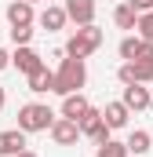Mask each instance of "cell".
<instances>
[{"label":"cell","mask_w":153,"mask_h":157,"mask_svg":"<svg viewBox=\"0 0 153 157\" xmlns=\"http://www.w3.org/2000/svg\"><path fill=\"white\" fill-rule=\"evenodd\" d=\"M51 124H55V113L44 106V102H26L22 110H18V128L29 135V132H51Z\"/></svg>","instance_id":"3957f363"},{"label":"cell","mask_w":153,"mask_h":157,"mask_svg":"<svg viewBox=\"0 0 153 157\" xmlns=\"http://www.w3.org/2000/svg\"><path fill=\"white\" fill-rule=\"evenodd\" d=\"M7 22L11 26H29L33 22V4L29 0H11L7 4Z\"/></svg>","instance_id":"4fadbf2b"},{"label":"cell","mask_w":153,"mask_h":157,"mask_svg":"<svg viewBox=\"0 0 153 157\" xmlns=\"http://www.w3.org/2000/svg\"><path fill=\"white\" fill-rule=\"evenodd\" d=\"M128 113H131V110L124 106V99H120V102H106V110H102V117H106L110 128H124V124H128Z\"/></svg>","instance_id":"5bb4252c"},{"label":"cell","mask_w":153,"mask_h":157,"mask_svg":"<svg viewBox=\"0 0 153 157\" xmlns=\"http://www.w3.org/2000/svg\"><path fill=\"white\" fill-rule=\"evenodd\" d=\"M66 22H69V15H66V7H58V4H47V7L40 11V29H47V33H58Z\"/></svg>","instance_id":"9c48e42d"},{"label":"cell","mask_w":153,"mask_h":157,"mask_svg":"<svg viewBox=\"0 0 153 157\" xmlns=\"http://www.w3.org/2000/svg\"><path fill=\"white\" fill-rule=\"evenodd\" d=\"M150 146H153V135L146 128H139V132L128 135V150H131V154H150Z\"/></svg>","instance_id":"e0dca14e"},{"label":"cell","mask_w":153,"mask_h":157,"mask_svg":"<svg viewBox=\"0 0 153 157\" xmlns=\"http://www.w3.org/2000/svg\"><path fill=\"white\" fill-rule=\"evenodd\" d=\"M131 150H128V143H117V139H110V143H102L99 150H95V157H128Z\"/></svg>","instance_id":"ac0fdd59"},{"label":"cell","mask_w":153,"mask_h":157,"mask_svg":"<svg viewBox=\"0 0 153 157\" xmlns=\"http://www.w3.org/2000/svg\"><path fill=\"white\" fill-rule=\"evenodd\" d=\"M150 88H142V84H124V106L128 110H150Z\"/></svg>","instance_id":"8fae6325"},{"label":"cell","mask_w":153,"mask_h":157,"mask_svg":"<svg viewBox=\"0 0 153 157\" xmlns=\"http://www.w3.org/2000/svg\"><path fill=\"white\" fill-rule=\"evenodd\" d=\"M135 29H139V37H142V40H150V44H153V11H142V15H139V26H135Z\"/></svg>","instance_id":"d6986e66"},{"label":"cell","mask_w":153,"mask_h":157,"mask_svg":"<svg viewBox=\"0 0 153 157\" xmlns=\"http://www.w3.org/2000/svg\"><path fill=\"white\" fill-rule=\"evenodd\" d=\"M7 66H11V55H7V51L0 48V70H7Z\"/></svg>","instance_id":"7402d4cb"},{"label":"cell","mask_w":153,"mask_h":157,"mask_svg":"<svg viewBox=\"0 0 153 157\" xmlns=\"http://www.w3.org/2000/svg\"><path fill=\"white\" fill-rule=\"evenodd\" d=\"M102 48V29L91 22V26H80L73 37L66 40V55L69 59H88L91 51H99Z\"/></svg>","instance_id":"7a4b0ae2"},{"label":"cell","mask_w":153,"mask_h":157,"mask_svg":"<svg viewBox=\"0 0 153 157\" xmlns=\"http://www.w3.org/2000/svg\"><path fill=\"white\" fill-rule=\"evenodd\" d=\"M29 4H44V0H29Z\"/></svg>","instance_id":"d4e9b609"},{"label":"cell","mask_w":153,"mask_h":157,"mask_svg":"<svg viewBox=\"0 0 153 157\" xmlns=\"http://www.w3.org/2000/svg\"><path fill=\"white\" fill-rule=\"evenodd\" d=\"M113 22L120 26V29H135V26H139V11H135L128 0H124V4H120V7L113 11Z\"/></svg>","instance_id":"9a60e30c"},{"label":"cell","mask_w":153,"mask_h":157,"mask_svg":"<svg viewBox=\"0 0 153 157\" xmlns=\"http://www.w3.org/2000/svg\"><path fill=\"white\" fill-rule=\"evenodd\" d=\"M88 110H91V102H88L80 91H73V95H66V99H62V117L76 121V124H80V117H84Z\"/></svg>","instance_id":"7c38bea8"},{"label":"cell","mask_w":153,"mask_h":157,"mask_svg":"<svg viewBox=\"0 0 153 157\" xmlns=\"http://www.w3.org/2000/svg\"><path fill=\"white\" fill-rule=\"evenodd\" d=\"M66 15L76 26H91L95 22V0H66Z\"/></svg>","instance_id":"ba28073f"},{"label":"cell","mask_w":153,"mask_h":157,"mask_svg":"<svg viewBox=\"0 0 153 157\" xmlns=\"http://www.w3.org/2000/svg\"><path fill=\"white\" fill-rule=\"evenodd\" d=\"M11 66L18 70V73H26V77H33L37 70H44V59H40L33 48H15V55H11Z\"/></svg>","instance_id":"8992f818"},{"label":"cell","mask_w":153,"mask_h":157,"mask_svg":"<svg viewBox=\"0 0 153 157\" xmlns=\"http://www.w3.org/2000/svg\"><path fill=\"white\" fill-rule=\"evenodd\" d=\"M4 102H7V95H4V88H0V110H4Z\"/></svg>","instance_id":"cb8c5ba5"},{"label":"cell","mask_w":153,"mask_h":157,"mask_svg":"<svg viewBox=\"0 0 153 157\" xmlns=\"http://www.w3.org/2000/svg\"><path fill=\"white\" fill-rule=\"evenodd\" d=\"M15 157H37V154H33V150H22V154H15Z\"/></svg>","instance_id":"603a6c76"},{"label":"cell","mask_w":153,"mask_h":157,"mask_svg":"<svg viewBox=\"0 0 153 157\" xmlns=\"http://www.w3.org/2000/svg\"><path fill=\"white\" fill-rule=\"evenodd\" d=\"M26 150V132L22 128H11V132H0V157H15Z\"/></svg>","instance_id":"30bf717a"},{"label":"cell","mask_w":153,"mask_h":157,"mask_svg":"<svg viewBox=\"0 0 153 157\" xmlns=\"http://www.w3.org/2000/svg\"><path fill=\"white\" fill-rule=\"evenodd\" d=\"M11 40H15V48H29L33 29H29V26H11Z\"/></svg>","instance_id":"ffe728a7"},{"label":"cell","mask_w":153,"mask_h":157,"mask_svg":"<svg viewBox=\"0 0 153 157\" xmlns=\"http://www.w3.org/2000/svg\"><path fill=\"white\" fill-rule=\"evenodd\" d=\"M51 139L58 143V146H73L76 139H80V124L69 117H58L55 124H51Z\"/></svg>","instance_id":"52a82bcc"},{"label":"cell","mask_w":153,"mask_h":157,"mask_svg":"<svg viewBox=\"0 0 153 157\" xmlns=\"http://www.w3.org/2000/svg\"><path fill=\"white\" fill-rule=\"evenodd\" d=\"M110 132H113V128L106 124V117H102V110H95V106H91V110H88V113L80 117V135H88V139H91L95 146L110 143Z\"/></svg>","instance_id":"277c9868"},{"label":"cell","mask_w":153,"mask_h":157,"mask_svg":"<svg viewBox=\"0 0 153 157\" xmlns=\"http://www.w3.org/2000/svg\"><path fill=\"white\" fill-rule=\"evenodd\" d=\"M29 91H37V95L55 91V73H51V70H37V73L29 77Z\"/></svg>","instance_id":"2e32d148"},{"label":"cell","mask_w":153,"mask_h":157,"mask_svg":"<svg viewBox=\"0 0 153 157\" xmlns=\"http://www.w3.org/2000/svg\"><path fill=\"white\" fill-rule=\"evenodd\" d=\"M117 77L120 84H153V62H124L120 70H117Z\"/></svg>","instance_id":"5b68a950"},{"label":"cell","mask_w":153,"mask_h":157,"mask_svg":"<svg viewBox=\"0 0 153 157\" xmlns=\"http://www.w3.org/2000/svg\"><path fill=\"white\" fill-rule=\"evenodd\" d=\"M128 4H131L139 15H142V11H153V0H128Z\"/></svg>","instance_id":"44dd1931"},{"label":"cell","mask_w":153,"mask_h":157,"mask_svg":"<svg viewBox=\"0 0 153 157\" xmlns=\"http://www.w3.org/2000/svg\"><path fill=\"white\" fill-rule=\"evenodd\" d=\"M88 84V66H84V59H62V66H58V73H55V91L66 99V95H73Z\"/></svg>","instance_id":"6da1fadb"}]
</instances>
